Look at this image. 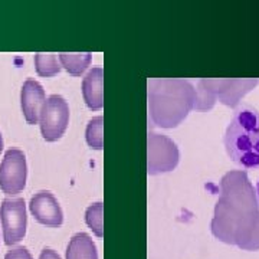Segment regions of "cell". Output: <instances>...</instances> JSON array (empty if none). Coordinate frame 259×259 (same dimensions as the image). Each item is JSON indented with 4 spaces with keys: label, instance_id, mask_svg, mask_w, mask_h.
I'll use <instances>...</instances> for the list:
<instances>
[{
    "label": "cell",
    "instance_id": "1",
    "mask_svg": "<svg viewBox=\"0 0 259 259\" xmlns=\"http://www.w3.org/2000/svg\"><path fill=\"white\" fill-rule=\"evenodd\" d=\"M246 175L223 177L222 196L214 209L212 233L219 241L245 250H259V209Z\"/></svg>",
    "mask_w": 259,
    "mask_h": 259
},
{
    "label": "cell",
    "instance_id": "2",
    "mask_svg": "<svg viewBox=\"0 0 259 259\" xmlns=\"http://www.w3.org/2000/svg\"><path fill=\"white\" fill-rule=\"evenodd\" d=\"M193 85L183 79H148V117L153 125L175 128L196 104Z\"/></svg>",
    "mask_w": 259,
    "mask_h": 259
},
{
    "label": "cell",
    "instance_id": "3",
    "mask_svg": "<svg viewBox=\"0 0 259 259\" xmlns=\"http://www.w3.org/2000/svg\"><path fill=\"white\" fill-rule=\"evenodd\" d=\"M226 153L236 166L259 170V111L241 105L233 112L223 137Z\"/></svg>",
    "mask_w": 259,
    "mask_h": 259
},
{
    "label": "cell",
    "instance_id": "4",
    "mask_svg": "<svg viewBox=\"0 0 259 259\" xmlns=\"http://www.w3.org/2000/svg\"><path fill=\"white\" fill-rule=\"evenodd\" d=\"M256 81H200V97L196 98L197 110H207L219 97L223 104L235 105L245 93H248Z\"/></svg>",
    "mask_w": 259,
    "mask_h": 259
},
{
    "label": "cell",
    "instance_id": "5",
    "mask_svg": "<svg viewBox=\"0 0 259 259\" xmlns=\"http://www.w3.org/2000/svg\"><path fill=\"white\" fill-rule=\"evenodd\" d=\"M69 105L61 95H51L40 112V133L47 141L59 140L68 128Z\"/></svg>",
    "mask_w": 259,
    "mask_h": 259
},
{
    "label": "cell",
    "instance_id": "6",
    "mask_svg": "<svg viewBox=\"0 0 259 259\" xmlns=\"http://www.w3.org/2000/svg\"><path fill=\"white\" fill-rule=\"evenodd\" d=\"M0 219L3 228V239L8 246L16 245L25 238L28 216L23 199H5L0 206Z\"/></svg>",
    "mask_w": 259,
    "mask_h": 259
},
{
    "label": "cell",
    "instance_id": "7",
    "mask_svg": "<svg viewBox=\"0 0 259 259\" xmlns=\"http://www.w3.org/2000/svg\"><path fill=\"white\" fill-rule=\"evenodd\" d=\"M148 175L171 171L179 163V150L171 140L157 133H148Z\"/></svg>",
    "mask_w": 259,
    "mask_h": 259
},
{
    "label": "cell",
    "instance_id": "8",
    "mask_svg": "<svg viewBox=\"0 0 259 259\" xmlns=\"http://www.w3.org/2000/svg\"><path fill=\"white\" fill-rule=\"evenodd\" d=\"M26 157L25 153L18 148L6 151L0 164V189L6 194L20 193L26 186Z\"/></svg>",
    "mask_w": 259,
    "mask_h": 259
},
{
    "label": "cell",
    "instance_id": "9",
    "mask_svg": "<svg viewBox=\"0 0 259 259\" xmlns=\"http://www.w3.org/2000/svg\"><path fill=\"white\" fill-rule=\"evenodd\" d=\"M29 209L37 222L42 225L58 228L64 222L62 209L55 199V196L51 192H39L35 194L30 199Z\"/></svg>",
    "mask_w": 259,
    "mask_h": 259
},
{
    "label": "cell",
    "instance_id": "10",
    "mask_svg": "<svg viewBox=\"0 0 259 259\" xmlns=\"http://www.w3.org/2000/svg\"><path fill=\"white\" fill-rule=\"evenodd\" d=\"M47 97L42 85L35 79H26L20 91V105L29 124H37Z\"/></svg>",
    "mask_w": 259,
    "mask_h": 259
},
{
    "label": "cell",
    "instance_id": "11",
    "mask_svg": "<svg viewBox=\"0 0 259 259\" xmlns=\"http://www.w3.org/2000/svg\"><path fill=\"white\" fill-rule=\"evenodd\" d=\"M102 78L104 71L101 66H95L85 75L82 81V95L85 104L91 110L102 108Z\"/></svg>",
    "mask_w": 259,
    "mask_h": 259
},
{
    "label": "cell",
    "instance_id": "12",
    "mask_svg": "<svg viewBox=\"0 0 259 259\" xmlns=\"http://www.w3.org/2000/svg\"><path fill=\"white\" fill-rule=\"evenodd\" d=\"M66 259H98L97 246L87 233H76L69 241Z\"/></svg>",
    "mask_w": 259,
    "mask_h": 259
},
{
    "label": "cell",
    "instance_id": "13",
    "mask_svg": "<svg viewBox=\"0 0 259 259\" xmlns=\"http://www.w3.org/2000/svg\"><path fill=\"white\" fill-rule=\"evenodd\" d=\"M59 62L69 74L81 75L87 69V66L91 62V54H59Z\"/></svg>",
    "mask_w": 259,
    "mask_h": 259
},
{
    "label": "cell",
    "instance_id": "14",
    "mask_svg": "<svg viewBox=\"0 0 259 259\" xmlns=\"http://www.w3.org/2000/svg\"><path fill=\"white\" fill-rule=\"evenodd\" d=\"M35 66L36 72L40 76H54L61 71V65L58 62L55 54H36L35 55Z\"/></svg>",
    "mask_w": 259,
    "mask_h": 259
},
{
    "label": "cell",
    "instance_id": "15",
    "mask_svg": "<svg viewBox=\"0 0 259 259\" xmlns=\"http://www.w3.org/2000/svg\"><path fill=\"white\" fill-rule=\"evenodd\" d=\"M102 117H95L88 122L87 127V143L94 150L102 148Z\"/></svg>",
    "mask_w": 259,
    "mask_h": 259
},
{
    "label": "cell",
    "instance_id": "16",
    "mask_svg": "<svg viewBox=\"0 0 259 259\" xmlns=\"http://www.w3.org/2000/svg\"><path fill=\"white\" fill-rule=\"evenodd\" d=\"M85 222L98 238H102V203L91 204L87 209Z\"/></svg>",
    "mask_w": 259,
    "mask_h": 259
},
{
    "label": "cell",
    "instance_id": "17",
    "mask_svg": "<svg viewBox=\"0 0 259 259\" xmlns=\"http://www.w3.org/2000/svg\"><path fill=\"white\" fill-rule=\"evenodd\" d=\"M5 259H33L26 248H15L6 253Z\"/></svg>",
    "mask_w": 259,
    "mask_h": 259
},
{
    "label": "cell",
    "instance_id": "18",
    "mask_svg": "<svg viewBox=\"0 0 259 259\" xmlns=\"http://www.w3.org/2000/svg\"><path fill=\"white\" fill-rule=\"evenodd\" d=\"M39 259H61V256L54 249H44L40 252Z\"/></svg>",
    "mask_w": 259,
    "mask_h": 259
},
{
    "label": "cell",
    "instance_id": "19",
    "mask_svg": "<svg viewBox=\"0 0 259 259\" xmlns=\"http://www.w3.org/2000/svg\"><path fill=\"white\" fill-rule=\"evenodd\" d=\"M255 193H256V200H258V204H259V180H258V183H256V190H255Z\"/></svg>",
    "mask_w": 259,
    "mask_h": 259
},
{
    "label": "cell",
    "instance_id": "20",
    "mask_svg": "<svg viewBox=\"0 0 259 259\" xmlns=\"http://www.w3.org/2000/svg\"><path fill=\"white\" fill-rule=\"evenodd\" d=\"M3 150V139H2V134H0V153Z\"/></svg>",
    "mask_w": 259,
    "mask_h": 259
}]
</instances>
